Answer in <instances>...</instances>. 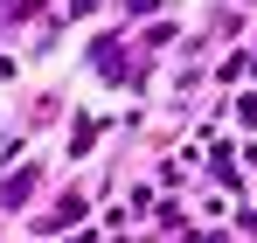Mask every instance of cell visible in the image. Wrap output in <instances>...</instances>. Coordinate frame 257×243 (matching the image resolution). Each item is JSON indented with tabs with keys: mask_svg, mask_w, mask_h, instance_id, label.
Segmentation results:
<instances>
[{
	"mask_svg": "<svg viewBox=\"0 0 257 243\" xmlns=\"http://www.w3.org/2000/svg\"><path fill=\"white\" fill-rule=\"evenodd\" d=\"M250 63H257V49H250Z\"/></svg>",
	"mask_w": 257,
	"mask_h": 243,
	"instance_id": "obj_1",
	"label": "cell"
}]
</instances>
